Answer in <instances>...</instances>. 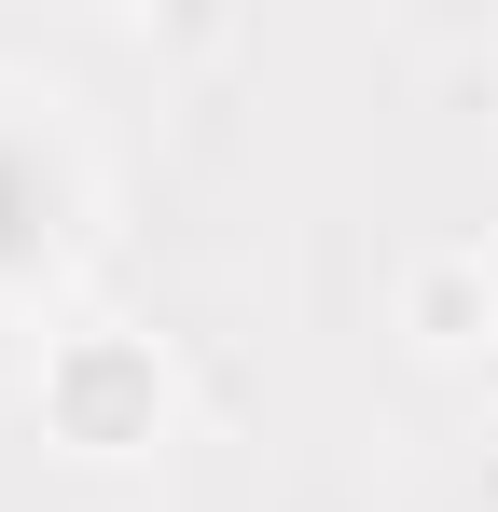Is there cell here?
Segmentation results:
<instances>
[{
	"mask_svg": "<svg viewBox=\"0 0 498 512\" xmlns=\"http://www.w3.org/2000/svg\"><path fill=\"white\" fill-rule=\"evenodd\" d=\"M485 360H498V346H485Z\"/></svg>",
	"mask_w": 498,
	"mask_h": 512,
	"instance_id": "3957f363",
	"label": "cell"
},
{
	"mask_svg": "<svg viewBox=\"0 0 498 512\" xmlns=\"http://www.w3.org/2000/svg\"><path fill=\"white\" fill-rule=\"evenodd\" d=\"M42 388H56L70 443H153V416H166V374L139 360V346H111V333H97V346H70Z\"/></svg>",
	"mask_w": 498,
	"mask_h": 512,
	"instance_id": "7a4b0ae2",
	"label": "cell"
},
{
	"mask_svg": "<svg viewBox=\"0 0 498 512\" xmlns=\"http://www.w3.org/2000/svg\"><path fill=\"white\" fill-rule=\"evenodd\" d=\"M70 208H83V167L28 111H0V291H28L42 263L70 250Z\"/></svg>",
	"mask_w": 498,
	"mask_h": 512,
	"instance_id": "6da1fadb",
	"label": "cell"
}]
</instances>
